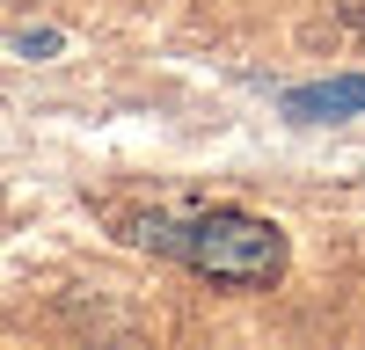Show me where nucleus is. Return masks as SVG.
<instances>
[{
	"mask_svg": "<svg viewBox=\"0 0 365 350\" xmlns=\"http://www.w3.org/2000/svg\"><path fill=\"white\" fill-rule=\"evenodd\" d=\"M139 241L161 248L220 285H270L285 270V241L270 219L249 212H197V219H139Z\"/></svg>",
	"mask_w": 365,
	"mask_h": 350,
	"instance_id": "obj_1",
	"label": "nucleus"
},
{
	"mask_svg": "<svg viewBox=\"0 0 365 350\" xmlns=\"http://www.w3.org/2000/svg\"><path fill=\"white\" fill-rule=\"evenodd\" d=\"M292 117H351L365 110V80H322V88H292L285 95Z\"/></svg>",
	"mask_w": 365,
	"mask_h": 350,
	"instance_id": "obj_2",
	"label": "nucleus"
}]
</instances>
